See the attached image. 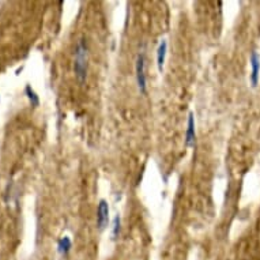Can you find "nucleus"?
I'll return each instance as SVG.
<instances>
[{"label": "nucleus", "instance_id": "nucleus-1", "mask_svg": "<svg viewBox=\"0 0 260 260\" xmlns=\"http://www.w3.org/2000/svg\"><path fill=\"white\" fill-rule=\"evenodd\" d=\"M87 45L85 40L81 39L78 41L77 48H75V56H74V71L78 81L82 83L86 79V72H87Z\"/></svg>", "mask_w": 260, "mask_h": 260}, {"label": "nucleus", "instance_id": "nucleus-2", "mask_svg": "<svg viewBox=\"0 0 260 260\" xmlns=\"http://www.w3.org/2000/svg\"><path fill=\"white\" fill-rule=\"evenodd\" d=\"M136 82H138L139 91L142 94L147 93V82H146V60L144 55L140 53L136 60Z\"/></svg>", "mask_w": 260, "mask_h": 260}, {"label": "nucleus", "instance_id": "nucleus-3", "mask_svg": "<svg viewBox=\"0 0 260 260\" xmlns=\"http://www.w3.org/2000/svg\"><path fill=\"white\" fill-rule=\"evenodd\" d=\"M108 223H109V206H108L106 200L101 199L98 207H97V226L102 232V230H105Z\"/></svg>", "mask_w": 260, "mask_h": 260}, {"label": "nucleus", "instance_id": "nucleus-4", "mask_svg": "<svg viewBox=\"0 0 260 260\" xmlns=\"http://www.w3.org/2000/svg\"><path fill=\"white\" fill-rule=\"evenodd\" d=\"M195 140H196V133H195V117L192 112L188 115V126H187V132H185V146L187 147H194Z\"/></svg>", "mask_w": 260, "mask_h": 260}, {"label": "nucleus", "instance_id": "nucleus-5", "mask_svg": "<svg viewBox=\"0 0 260 260\" xmlns=\"http://www.w3.org/2000/svg\"><path fill=\"white\" fill-rule=\"evenodd\" d=\"M166 50H168V43L166 40H161L160 45L157 48V66H158V70L162 71L164 68V64H165V57H166Z\"/></svg>", "mask_w": 260, "mask_h": 260}, {"label": "nucleus", "instance_id": "nucleus-6", "mask_svg": "<svg viewBox=\"0 0 260 260\" xmlns=\"http://www.w3.org/2000/svg\"><path fill=\"white\" fill-rule=\"evenodd\" d=\"M71 248L72 241L68 236H64V237H61L60 240L57 241V251H59V254L63 255V256H67V255L70 254Z\"/></svg>", "mask_w": 260, "mask_h": 260}, {"label": "nucleus", "instance_id": "nucleus-7", "mask_svg": "<svg viewBox=\"0 0 260 260\" xmlns=\"http://www.w3.org/2000/svg\"><path fill=\"white\" fill-rule=\"evenodd\" d=\"M251 66H252V74H251V82H252V86H256L258 83V72H259V67H260V61H259V56L256 53H252L251 56Z\"/></svg>", "mask_w": 260, "mask_h": 260}, {"label": "nucleus", "instance_id": "nucleus-8", "mask_svg": "<svg viewBox=\"0 0 260 260\" xmlns=\"http://www.w3.org/2000/svg\"><path fill=\"white\" fill-rule=\"evenodd\" d=\"M25 94H26V97H28V100L30 101L32 106H34V108H36V106L40 105L39 95L36 94V91L32 89V86H30V85H28V86L25 87Z\"/></svg>", "mask_w": 260, "mask_h": 260}, {"label": "nucleus", "instance_id": "nucleus-9", "mask_svg": "<svg viewBox=\"0 0 260 260\" xmlns=\"http://www.w3.org/2000/svg\"><path fill=\"white\" fill-rule=\"evenodd\" d=\"M120 229H122V219H120V216L117 214V216L113 218V225H112V236H113V238L119 237Z\"/></svg>", "mask_w": 260, "mask_h": 260}]
</instances>
